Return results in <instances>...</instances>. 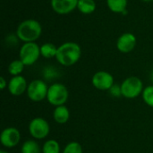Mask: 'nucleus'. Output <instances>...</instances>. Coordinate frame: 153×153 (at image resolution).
Returning <instances> with one entry per match:
<instances>
[{"mask_svg":"<svg viewBox=\"0 0 153 153\" xmlns=\"http://www.w3.org/2000/svg\"><path fill=\"white\" fill-rule=\"evenodd\" d=\"M110 95L112 97H116V98H119L122 96V91H121V85H118V84H114L110 90L108 91Z\"/></svg>","mask_w":153,"mask_h":153,"instance_id":"obj_22","label":"nucleus"},{"mask_svg":"<svg viewBox=\"0 0 153 153\" xmlns=\"http://www.w3.org/2000/svg\"><path fill=\"white\" fill-rule=\"evenodd\" d=\"M21 141V134L18 129L14 127H7L4 129L0 135L1 144L7 148L11 149L18 145Z\"/></svg>","mask_w":153,"mask_h":153,"instance_id":"obj_9","label":"nucleus"},{"mask_svg":"<svg viewBox=\"0 0 153 153\" xmlns=\"http://www.w3.org/2000/svg\"><path fill=\"white\" fill-rule=\"evenodd\" d=\"M43 153H60V145L57 141L49 139L45 142L42 147Z\"/></svg>","mask_w":153,"mask_h":153,"instance_id":"obj_19","label":"nucleus"},{"mask_svg":"<svg viewBox=\"0 0 153 153\" xmlns=\"http://www.w3.org/2000/svg\"><path fill=\"white\" fill-rule=\"evenodd\" d=\"M77 8L84 14H90L96 9V3L94 0H79Z\"/></svg>","mask_w":153,"mask_h":153,"instance_id":"obj_14","label":"nucleus"},{"mask_svg":"<svg viewBox=\"0 0 153 153\" xmlns=\"http://www.w3.org/2000/svg\"><path fill=\"white\" fill-rule=\"evenodd\" d=\"M79 0H51L53 10L58 14H67L77 8Z\"/></svg>","mask_w":153,"mask_h":153,"instance_id":"obj_12","label":"nucleus"},{"mask_svg":"<svg viewBox=\"0 0 153 153\" xmlns=\"http://www.w3.org/2000/svg\"><path fill=\"white\" fill-rule=\"evenodd\" d=\"M28 83L25 78L22 75L13 76L8 82L7 88L9 92L13 96H21L25 91H27Z\"/></svg>","mask_w":153,"mask_h":153,"instance_id":"obj_10","label":"nucleus"},{"mask_svg":"<svg viewBox=\"0 0 153 153\" xmlns=\"http://www.w3.org/2000/svg\"><path fill=\"white\" fill-rule=\"evenodd\" d=\"M48 91V86L43 80H33L28 85L27 96L30 100L39 102L47 99Z\"/></svg>","mask_w":153,"mask_h":153,"instance_id":"obj_6","label":"nucleus"},{"mask_svg":"<svg viewBox=\"0 0 153 153\" xmlns=\"http://www.w3.org/2000/svg\"><path fill=\"white\" fill-rule=\"evenodd\" d=\"M42 32L40 23L34 19H28L22 22L17 27L16 35L24 43L34 42L37 40Z\"/></svg>","mask_w":153,"mask_h":153,"instance_id":"obj_2","label":"nucleus"},{"mask_svg":"<svg viewBox=\"0 0 153 153\" xmlns=\"http://www.w3.org/2000/svg\"><path fill=\"white\" fill-rule=\"evenodd\" d=\"M135 46L136 37L130 32L122 34L117 41V48L122 53H129L133 51Z\"/></svg>","mask_w":153,"mask_h":153,"instance_id":"obj_11","label":"nucleus"},{"mask_svg":"<svg viewBox=\"0 0 153 153\" xmlns=\"http://www.w3.org/2000/svg\"><path fill=\"white\" fill-rule=\"evenodd\" d=\"M57 48L52 43H45L40 47V55L45 58L56 57Z\"/></svg>","mask_w":153,"mask_h":153,"instance_id":"obj_16","label":"nucleus"},{"mask_svg":"<svg viewBox=\"0 0 153 153\" xmlns=\"http://www.w3.org/2000/svg\"><path fill=\"white\" fill-rule=\"evenodd\" d=\"M152 82H153V72L152 73Z\"/></svg>","mask_w":153,"mask_h":153,"instance_id":"obj_26","label":"nucleus"},{"mask_svg":"<svg viewBox=\"0 0 153 153\" xmlns=\"http://www.w3.org/2000/svg\"><path fill=\"white\" fill-rule=\"evenodd\" d=\"M0 153H8L7 152H5V151H4V150H1L0 151Z\"/></svg>","mask_w":153,"mask_h":153,"instance_id":"obj_24","label":"nucleus"},{"mask_svg":"<svg viewBox=\"0 0 153 153\" xmlns=\"http://www.w3.org/2000/svg\"><path fill=\"white\" fill-rule=\"evenodd\" d=\"M69 97V92L67 88L59 82H55L48 87L47 100L52 106L58 107L65 105Z\"/></svg>","mask_w":153,"mask_h":153,"instance_id":"obj_3","label":"nucleus"},{"mask_svg":"<svg viewBox=\"0 0 153 153\" xmlns=\"http://www.w3.org/2000/svg\"><path fill=\"white\" fill-rule=\"evenodd\" d=\"M143 83L142 80L136 76L126 78L121 84L122 96L126 99L133 100L143 94Z\"/></svg>","mask_w":153,"mask_h":153,"instance_id":"obj_4","label":"nucleus"},{"mask_svg":"<svg viewBox=\"0 0 153 153\" xmlns=\"http://www.w3.org/2000/svg\"><path fill=\"white\" fill-rule=\"evenodd\" d=\"M143 100L149 107L153 108V85L147 86L143 91Z\"/></svg>","mask_w":153,"mask_h":153,"instance_id":"obj_20","label":"nucleus"},{"mask_svg":"<svg viewBox=\"0 0 153 153\" xmlns=\"http://www.w3.org/2000/svg\"><path fill=\"white\" fill-rule=\"evenodd\" d=\"M7 85H8V84H7V82L5 81V79H4V77H1V78H0V88H1V90H2V91L4 90L5 87H6Z\"/></svg>","mask_w":153,"mask_h":153,"instance_id":"obj_23","label":"nucleus"},{"mask_svg":"<svg viewBox=\"0 0 153 153\" xmlns=\"http://www.w3.org/2000/svg\"><path fill=\"white\" fill-rule=\"evenodd\" d=\"M92 85L99 91H109L115 84L114 77L111 74L106 71H99L95 73L91 79Z\"/></svg>","mask_w":153,"mask_h":153,"instance_id":"obj_8","label":"nucleus"},{"mask_svg":"<svg viewBox=\"0 0 153 153\" xmlns=\"http://www.w3.org/2000/svg\"><path fill=\"white\" fill-rule=\"evenodd\" d=\"M143 2H152L153 0H143Z\"/></svg>","mask_w":153,"mask_h":153,"instance_id":"obj_25","label":"nucleus"},{"mask_svg":"<svg viewBox=\"0 0 153 153\" xmlns=\"http://www.w3.org/2000/svg\"><path fill=\"white\" fill-rule=\"evenodd\" d=\"M81 55V47L77 43L65 42L57 48L56 58L60 65L71 66L79 61Z\"/></svg>","mask_w":153,"mask_h":153,"instance_id":"obj_1","label":"nucleus"},{"mask_svg":"<svg viewBox=\"0 0 153 153\" xmlns=\"http://www.w3.org/2000/svg\"><path fill=\"white\" fill-rule=\"evenodd\" d=\"M24 66L25 65L20 59L13 60L8 65V72L12 76H17L22 74L24 69Z\"/></svg>","mask_w":153,"mask_h":153,"instance_id":"obj_18","label":"nucleus"},{"mask_svg":"<svg viewBox=\"0 0 153 153\" xmlns=\"http://www.w3.org/2000/svg\"><path fill=\"white\" fill-rule=\"evenodd\" d=\"M40 56V48L35 42L24 43L19 52L20 60L25 65H32Z\"/></svg>","mask_w":153,"mask_h":153,"instance_id":"obj_5","label":"nucleus"},{"mask_svg":"<svg viewBox=\"0 0 153 153\" xmlns=\"http://www.w3.org/2000/svg\"><path fill=\"white\" fill-rule=\"evenodd\" d=\"M22 153H40V148L39 143L34 140L25 141L21 149Z\"/></svg>","mask_w":153,"mask_h":153,"instance_id":"obj_17","label":"nucleus"},{"mask_svg":"<svg viewBox=\"0 0 153 153\" xmlns=\"http://www.w3.org/2000/svg\"><path fill=\"white\" fill-rule=\"evenodd\" d=\"M53 118L56 123L59 125L65 124L69 118H70V111L67 107L65 105L56 107L54 112H53Z\"/></svg>","mask_w":153,"mask_h":153,"instance_id":"obj_13","label":"nucleus"},{"mask_svg":"<svg viewBox=\"0 0 153 153\" xmlns=\"http://www.w3.org/2000/svg\"><path fill=\"white\" fill-rule=\"evenodd\" d=\"M63 153H82V148L79 143L71 142L65 145Z\"/></svg>","mask_w":153,"mask_h":153,"instance_id":"obj_21","label":"nucleus"},{"mask_svg":"<svg viewBox=\"0 0 153 153\" xmlns=\"http://www.w3.org/2000/svg\"><path fill=\"white\" fill-rule=\"evenodd\" d=\"M107 4L114 13H125L127 6V0H107Z\"/></svg>","mask_w":153,"mask_h":153,"instance_id":"obj_15","label":"nucleus"},{"mask_svg":"<svg viewBox=\"0 0 153 153\" xmlns=\"http://www.w3.org/2000/svg\"><path fill=\"white\" fill-rule=\"evenodd\" d=\"M29 132L34 139L41 140L49 134L50 126L46 119L42 117H35L29 124Z\"/></svg>","mask_w":153,"mask_h":153,"instance_id":"obj_7","label":"nucleus"}]
</instances>
